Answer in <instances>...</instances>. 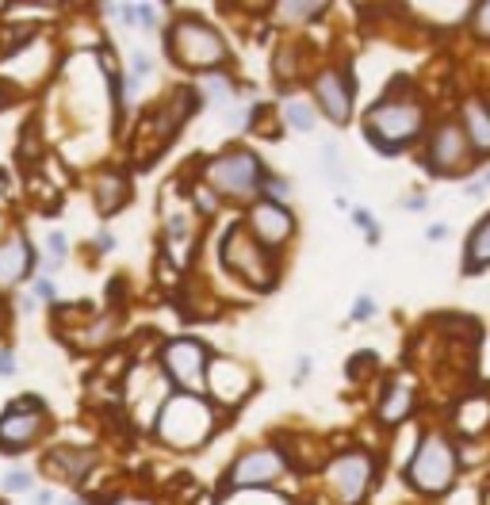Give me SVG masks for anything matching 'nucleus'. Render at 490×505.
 I'll return each mask as SVG.
<instances>
[{
	"mask_svg": "<svg viewBox=\"0 0 490 505\" xmlns=\"http://www.w3.org/2000/svg\"><path fill=\"white\" fill-rule=\"evenodd\" d=\"M284 123L291 126V130H315V123H318V108L315 104H306V100H287L284 104Z\"/></svg>",
	"mask_w": 490,
	"mask_h": 505,
	"instance_id": "obj_23",
	"label": "nucleus"
},
{
	"mask_svg": "<svg viewBox=\"0 0 490 505\" xmlns=\"http://www.w3.org/2000/svg\"><path fill=\"white\" fill-rule=\"evenodd\" d=\"M0 486H5L8 494H24V491H31V475H27V471H8Z\"/></svg>",
	"mask_w": 490,
	"mask_h": 505,
	"instance_id": "obj_29",
	"label": "nucleus"
},
{
	"mask_svg": "<svg viewBox=\"0 0 490 505\" xmlns=\"http://www.w3.org/2000/svg\"><path fill=\"white\" fill-rule=\"evenodd\" d=\"M464 135L471 142V150L479 154H490V104L483 100H467L464 104Z\"/></svg>",
	"mask_w": 490,
	"mask_h": 505,
	"instance_id": "obj_17",
	"label": "nucleus"
},
{
	"mask_svg": "<svg viewBox=\"0 0 490 505\" xmlns=\"http://www.w3.org/2000/svg\"><path fill=\"white\" fill-rule=\"evenodd\" d=\"M207 364H211L207 349L192 337L169 341V345L161 349V368H165V376L181 390H188V395H195V390L207 383Z\"/></svg>",
	"mask_w": 490,
	"mask_h": 505,
	"instance_id": "obj_7",
	"label": "nucleus"
},
{
	"mask_svg": "<svg viewBox=\"0 0 490 505\" xmlns=\"http://www.w3.org/2000/svg\"><path fill=\"white\" fill-rule=\"evenodd\" d=\"M483 265H490V219H483L476 226V234L467 238V272H479Z\"/></svg>",
	"mask_w": 490,
	"mask_h": 505,
	"instance_id": "obj_21",
	"label": "nucleus"
},
{
	"mask_svg": "<svg viewBox=\"0 0 490 505\" xmlns=\"http://www.w3.org/2000/svg\"><path fill=\"white\" fill-rule=\"evenodd\" d=\"M207 390L215 395V402L238 406L253 390V371L238 360H231V356H215V360L207 364Z\"/></svg>",
	"mask_w": 490,
	"mask_h": 505,
	"instance_id": "obj_12",
	"label": "nucleus"
},
{
	"mask_svg": "<svg viewBox=\"0 0 490 505\" xmlns=\"http://www.w3.org/2000/svg\"><path fill=\"white\" fill-rule=\"evenodd\" d=\"M284 467H287V455L284 448H253V452H245L241 460L231 467V486L234 491H250V486H269L284 475Z\"/></svg>",
	"mask_w": 490,
	"mask_h": 505,
	"instance_id": "obj_11",
	"label": "nucleus"
},
{
	"mask_svg": "<svg viewBox=\"0 0 490 505\" xmlns=\"http://www.w3.org/2000/svg\"><path fill=\"white\" fill-rule=\"evenodd\" d=\"M315 104L330 123H349L353 119V77L341 65H330L315 77Z\"/></svg>",
	"mask_w": 490,
	"mask_h": 505,
	"instance_id": "obj_10",
	"label": "nucleus"
},
{
	"mask_svg": "<svg viewBox=\"0 0 490 505\" xmlns=\"http://www.w3.org/2000/svg\"><path fill=\"white\" fill-rule=\"evenodd\" d=\"M467 161H471V142L464 135V126L460 123H440L433 135H429L426 165L433 173H440V176H448V173L467 169Z\"/></svg>",
	"mask_w": 490,
	"mask_h": 505,
	"instance_id": "obj_9",
	"label": "nucleus"
},
{
	"mask_svg": "<svg viewBox=\"0 0 490 505\" xmlns=\"http://www.w3.org/2000/svg\"><path fill=\"white\" fill-rule=\"evenodd\" d=\"M322 173L330 176L334 184H341V188L349 184V169H345V161H341V154H337V145H334V142H325V145H322Z\"/></svg>",
	"mask_w": 490,
	"mask_h": 505,
	"instance_id": "obj_25",
	"label": "nucleus"
},
{
	"mask_svg": "<svg viewBox=\"0 0 490 505\" xmlns=\"http://www.w3.org/2000/svg\"><path fill=\"white\" fill-rule=\"evenodd\" d=\"M265 165L253 150H226L215 161H207L203 181L215 195H231V200H250L265 188Z\"/></svg>",
	"mask_w": 490,
	"mask_h": 505,
	"instance_id": "obj_5",
	"label": "nucleus"
},
{
	"mask_svg": "<svg viewBox=\"0 0 490 505\" xmlns=\"http://www.w3.org/2000/svg\"><path fill=\"white\" fill-rule=\"evenodd\" d=\"M15 376V352H0V379Z\"/></svg>",
	"mask_w": 490,
	"mask_h": 505,
	"instance_id": "obj_34",
	"label": "nucleus"
},
{
	"mask_svg": "<svg viewBox=\"0 0 490 505\" xmlns=\"http://www.w3.org/2000/svg\"><path fill=\"white\" fill-rule=\"evenodd\" d=\"M46 471L65 482H77V479H85L89 475V467L96 463V455L89 448H54L51 455H46Z\"/></svg>",
	"mask_w": 490,
	"mask_h": 505,
	"instance_id": "obj_16",
	"label": "nucleus"
},
{
	"mask_svg": "<svg viewBox=\"0 0 490 505\" xmlns=\"http://www.w3.org/2000/svg\"><path fill=\"white\" fill-rule=\"evenodd\" d=\"M421 111L418 100H406V96H391V100H380L368 108L364 116V138L375 145L380 154H399L402 145H410L418 135H421Z\"/></svg>",
	"mask_w": 490,
	"mask_h": 505,
	"instance_id": "obj_3",
	"label": "nucleus"
},
{
	"mask_svg": "<svg viewBox=\"0 0 490 505\" xmlns=\"http://www.w3.org/2000/svg\"><path fill=\"white\" fill-rule=\"evenodd\" d=\"M222 265L234 276H245L257 287H272L276 284V260L272 249H265L260 241L245 230V226H231L222 238Z\"/></svg>",
	"mask_w": 490,
	"mask_h": 505,
	"instance_id": "obj_6",
	"label": "nucleus"
},
{
	"mask_svg": "<svg viewBox=\"0 0 490 505\" xmlns=\"http://www.w3.org/2000/svg\"><path fill=\"white\" fill-rule=\"evenodd\" d=\"M260 192H265V200L284 203L287 195H291V184L284 181V176H265V188H260Z\"/></svg>",
	"mask_w": 490,
	"mask_h": 505,
	"instance_id": "obj_27",
	"label": "nucleus"
},
{
	"mask_svg": "<svg viewBox=\"0 0 490 505\" xmlns=\"http://www.w3.org/2000/svg\"><path fill=\"white\" fill-rule=\"evenodd\" d=\"M35 505H54V498L51 494H35Z\"/></svg>",
	"mask_w": 490,
	"mask_h": 505,
	"instance_id": "obj_37",
	"label": "nucleus"
},
{
	"mask_svg": "<svg viewBox=\"0 0 490 505\" xmlns=\"http://www.w3.org/2000/svg\"><path fill=\"white\" fill-rule=\"evenodd\" d=\"M486 192H490V169L479 176V181H471V184H467V200H483Z\"/></svg>",
	"mask_w": 490,
	"mask_h": 505,
	"instance_id": "obj_32",
	"label": "nucleus"
},
{
	"mask_svg": "<svg viewBox=\"0 0 490 505\" xmlns=\"http://www.w3.org/2000/svg\"><path fill=\"white\" fill-rule=\"evenodd\" d=\"M410 410H414V390H410V383L395 379L380 398V417L387 421V426H399V421L410 417Z\"/></svg>",
	"mask_w": 490,
	"mask_h": 505,
	"instance_id": "obj_19",
	"label": "nucleus"
},
{
	"mask_svg": "<svg viewBox=\"0 0 490 505\" xmlns=\"http://www.w3.org/2000/svg\"><path fill=\"white\" fill-rule=\"evenodd\" d=\"M306 371H310V356H303V360H299V371H296V383H303V379H306Z\"/></svg>",
	"mask_w": 490,
	"mask_h": 505,
	"instance_id": "obj_36",
	"label": "nucleus"
},
{
	"mask_svg": "<svg viewBox=\"0 0 490 505\" xmlns=\"http://www.w3.org/2000/svg\"><path fill=\"white\" fill-rule=\"evenodd\" d=\"M368 318H375V299L372 295H361L353 303V322H368Z\"/></svg>",
	"mask_w": 490,
	"mask_h": 505,
	"instance_id": "obj_31",
	"label": "nucleus"
},
{
	"mask_svg": "<svg viewBox=\"0 0 490 505\" xmlns=\"http://www.w3.org/2000/svg\"><path fill=\"white\" fill-rule=\"evenodd\" d=\"M35 295H39V299H46V303H54L58 287H54V280H51V276H42V280L35 284Z\"/></svg>",
	"mask_w": 490,
	"mask_h": 505,
	"instance_id": "obj_33",
	"label": "nucleus"
},
{
	"mask_svg": "<svg viewBox=\"0 0 490 505\" xmlns=\"http://www.w3.org/2000/svg\"><path fill=\"white\" fill-rule=\"evenodd\" d=\"M46 426V410H15L8 406V414L0 417V448L5 452H24L39 441V433Z\"/></svg>",
	"mask_w": 490,
	"mask_h": 505,
	"instance_id": "obj_14",
	"label": "nucleus"
},
{
	"mask_svg": "<svg viewBox=\"0 0 490 505\" xmlns=\"http://www.w3.org/2000/svg\"><path fill=\"white\" fill-rule=\"evenodd\" d=\"M154 433L165 441L169 448H200L211 433H215V410L211 402H203L200 395H188V390H176L165 398L161 414L154 421Z\"/></svg>",
	"mask_w": 490,
	"mask_h": 505,
	"instance_id": "obj_1",
	"label": "nucleus"
},
{
	"mask_svg": "<svg viewBox=\"0 0 490 505\" xmlns=\"http://www.w3.org/2000/svg\"><path fill=\"white\" fill-rule=\"evenodd\" d=\"M456 426H460L464 436H479V433H486V426H490V398L476 395V398L460 402V410H456Z\"/></svg>",
	"mask_w": 490,
	"mask_h": 505,
	"instance_id": "obj_20",
	"label": "nucleus"
},
{
	"mask_svg": "<svg viewBox=\"0 0 490 505\" xmlns=\"http://www.w3.org/2000/svg\"><path fill=\"white\" fill-rule=\"evenodd\" d=\"M353 222H356V226H361V230L368 234V241H372V246H375V241H380V226H375V219H372V210H364V207H356V210H353Z\"/></svg>",
	"mask_w": 490,
	"mask_h": 505,
	"instance_id": "obj_28",
	"label": "nucleus"
},
{
	"mask_svg": "<svg viewBox=\"0 0 490 505\" xmlns=\"http://www.w3.org/2000/svg\"><path fill=\"white\" fill-rule=\"evenodd\" d=\"M200 92H203L215 108H231V104H234V85H231V77H226L222 70H219V73H203V77H200Z\"/></svg>",
	"mask_w": 490,
	"mask_h": 505,
	"instance_id": "obj_22",
	"label": "nucleus"
},
{
	"mask_svg": "<svg viewBox=\"0 0 490 505\" xmlns=\"http://www.w3.org/2000/svg\"><path fill=\"white\" fill-rule=\"evenodd\" d=\"M375 479V460L368 452H341L330 463V491L341 505H356Z\"/></svg>",
	"mask_w": 490,
	"mask_h": 505,
	"instance_id": "obj_8",
	"label": "nucleus"
},
{
	"mask_svg": "<svg viewBox=\"0 0 490 505\" xmlns=\"http://www.w3.org/2000/svg\"><path fill=\"white\" fill-rule=\"evenodd\" d=\"M46 246H51V268H58L65 257H70V238H65L61 230H51L46 234Z\"/></svg>",
	"mask_w": 490,
	"mask_h": 505,
	"instance_id": "obj_26",
	"label": "nucleus"
},
{
	"mask_svg": "<svg viewBox=\"0 0 490 505\" xmlns=\"http://www.w3.org/2000/svg\"><path fill=\"white\" fill-rule=\"evenodd\" d=\"M483 505H490V486H486V491H483Z\"/></svg>",
	"mask_w": 490,
	"mask_h": 505,
	"instance_id": "obj_38",
	"label": "nucleus"
},
{
	"mask_svg": "<svg viewBox=\"0 0 490 505\" xmlns=\"http://www.w3.org/2000/svg\"><path fill=\"white\" fill-rule=\"evenodd\" d=\"M456 467H460V460H456V448H452L448 436L445 433H426L418 441L414 455L406 460V479H410L414 491L437 498L456 482Z\"/></svg>",
	"mask_w": 490,
	"mask_h": 505,
	"instance_id": "obj_4",
	"label": "nucleus"
},
{
	"mask_svg": "<svg viewBox=\"0 0 490 505\" xmlns=\"http://www.w3.org/2000/svg\"><path fill=\"white\" fill-rule=\"evenodd\" d=\"M165 51L176 65H184V70H200V73H219L231 51H226V39L219 35L215 27L200 15H181L169 35H165Z\"/></svg>",
	"mask_w": 490,
	"mask_h": 505,
	"instance_id": "obj_2",
	"label": "nucleus"
},
{
	"mask_svg": "<svg viewBox=\"0 0 490 505\" xmlns=\"http://www.w3.org/2000/svg\"><path fill=\"white\" fill-rule=\"evenodd\" d=\"M31 265H35V253H31L27 238L20 230L0 241V287H15L20 280H27Z\"/></svg>",
	"mask_w": 490,
	"mask_h": 505,
	"instance_id": "obj_15",
	"label": "nucleus"
},
{
	"mask_svg": "<svg viewBox=\"0 0 490 505\" xmlns=\"http://www.w3.org/2000/svg\"><path fill=\"white\" fill-rule=\"evenodd\" d=\"M471 27H476V35L490 39V0L476 8V15H471Z\"/></svg>",
	"mask_w": 490,
	"mask_h": 505,
	"instance_id": "obj_30",
	"label": "nucleus"
},
{
	"mask_svg": "<svg viewBox=\"0 0 490 505\" xmlns=\"http://www.w3.org/2000/svg\"><path fill=\"white\" fill-rule=\"evenodd\" d=\"M96 207H100V215H116V210L130 200V188H127V176L123 173H100V181H96Z\"/></svg>",
	"mask_w": 490,
	"mask_h": 505,
	"instance_id": "obj_18",
	"label": "nucleus"
},
{
	"mask_svg": "<svg viewBox=\"0 0 490 505\" xmlns=\"http://www.w3.org/2000/svg\"><path fill=\"white\" fill-rule=\"evenodd\" d=\"M322 12H325L322 0H310V5H303V0H287V5L276 8V15H280L284 23H310V20H318Z\"/></svg>",
	"mask_w": 490,
	"mask_h": 505,
	"instance_id": "obj_24",
	"label": "nucleus"
},
{
	"mask_svg": "<svg viewBox=\"0 0 490 505\" xmlns=\"http://www.w3.org/2000/svg\"><path fill=\"white\" fill-rule=\"evenodd\" d=\"M250 234L260 241L265 249H276L296 234V215L284 207V203H272V200H257L250 210Z\"/></svg>",
	"mask_w": 490,
	"mask_h": 505,
	"instance_id": "obj_13",
	"label": "nucleus"
},
{
	"mask_svg": "<svg viewBox=\"0 0 490 505\" xmlns=\"http://www.w3.org/2000/svg\"><path fill=\"white\" fill-rule=\"evenodd\" d=\"M96 249H100V253H111V249H116V238H111V230H100V234H96Z\"/></svg>",
	"mask_w": 490,
	"mask_h": 505,
	"instance_id": "obj_35",
	"label": "nucleus"
}]
</instances>
